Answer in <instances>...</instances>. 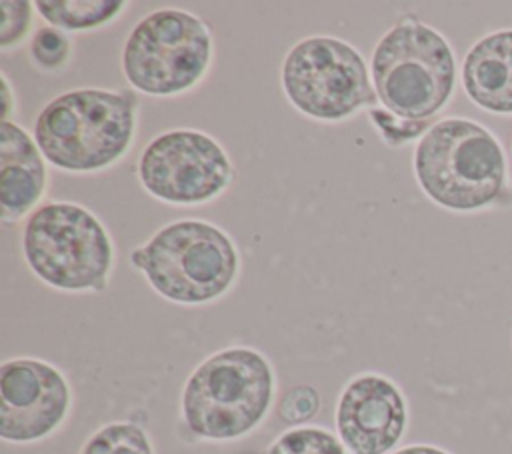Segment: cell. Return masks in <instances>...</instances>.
Wrapping results in <instances>:
<instances>
[{"instance_id": "6da1fadb", "label": "cell", "mask_w": 512, "mask_h": 454, "mask_svg": "<svg viewBox=\"0 0 512 454\" xmlns=\"http://www.w3.org/2000/svg\"><path fill=\"white\" fill-rule=\"evenodd\" d=\"M138 96L132 90L74 88L58 94L36 116L34 142L66 172H100L132 146Z\"/></svg>"}, {"instance_id": "7a4b0ae2", "label": "cell", "mask_w": 512, "mask_h": 454, "mask_svg": "<svg viewBox=\"0 0 512 454\" xmlns=\"http://www.w3.org/2000/svg\"><path fill=\"white\" fill-rule=\"evenodd\" d=\"M414 176L442 208L472 212L492 204L506 186V158L496 136L468 118H442L418 140Z\"/></svg>"}, {"instance_id": "3957f363", "label": "cell", "mask_w": 512, "mask_h": 454, "mask_svg": "<svg viewBox=\"0 0 512 454\" xmlns=\"http://www.w3.org/2000/svg\"><path fill=\"white\" fill-rule=\"evenodd\" d=\"M274 398V370L264 354L232 346L202 360L182 388V418L204 440H236L252 432Z\"/></svg>"}, {"instance_id": "277c9868", "label": "cell", "mask_w": 512, "mask_h": 454, "mask_svg": "<svg viewBox=\"0 0 512 454\" xmlns=\"http://www.w3.org/2000/svg\"><path fill=\"white\" fill-rule=\"evenodd\" d=\"M370 78L388 112L406 120H432L454 92L456 58L438 30L404 14L376 42Z\"/></svg>"}, {"instance_id": "5b68a950", "label": "cell", "mask_w": 512, "mask_h": 454, "mask_svg": "<svg viewBox=\"0 0 512 454\" xmlns=\"http://www.w3.org/2000/svg\"><path fill=\"white\" fill-rule=\"evenodd\" d=\"M130 262L166 300L206 304L224 296L240 272L234 240L216 224L184 218L156 230Z\"/></svg>"}, {"instance_id": "8992f818", "label": "cell", "mask_w": 512, "mask_h": 454, "mask_svg": "<svg viewBox=\"0 0 512 454\" xmlns=\"http://www.w3.org/2000/svg\"><path fill=\"white\" fill-rule=\"evenodd\" d=\"M30 272L64 292H102L114 266V244L88 208L52 200L38 206L22 228Z\"/></svg>"}, {"instance_id": "52a82bcc", "label": "cell", "mask_w": 512, "mask_h": 454, "mask_svg": "<svg viewBox=\"0 0 512 454\" xmlns=\"http://www.w3.org/2000/svg\"><path fill=\"white\" fill-rule=\"evenodd\" d=\"M214 54L210 26L182 8H158L140 18L122 46L128 84L148 96L192 90L208 72Z\"/></svg>"}, {"instance_id": "ba28073f", "label": "cell", "mask_w": 512, "mask_h": 454, "mask_svg": "<svg viewBox=\"0 0 512 454\" xmlns=\"http://www.w3.org/2000/svg\"><path fill=\"white\" fill-rule=\"evenodd\" d=\"M282 90L292 106L322 122H340L378 106L362 54L342 38L308 36L284 56Z\"/></svg>"}, {"instance_id": "9c48e42d", "label": "cell", "mask_w": 512, "mask_h": 454, "mask_svg": "<svg viewBox=\"0 0 512 454\" xmlns=\"http://www.w3.org/2000/svg\"><path fill=\"white\" fill-rule=\"evenodd\" d=\"M142 188L160 202L198 206L218 198L234 180L226 150L206 132L176 128L154 136L136 166Z\"/></svg>"}, {"instance_id": "30bf717a", "label": "cell", "mask_w": 512, "mask_h": 454, "mask_svg": "<svg viewBox=\"0 0 512 454\" xmlns=\"http://www.w3.org/2000/svg\"><path fill=\"white\" fill-rule=\"evenodd\" d=\"M72 392L64 374L38 358L0 366V436L28 444L50 436L68 416Z\"/></svg>"}, {"instance_id": "8fae6325", "label": "cell", "mask_w": 512, "mask_h": 454, "mask_svg": "<svg viewBox=\"0 0 512 454\" xmlns=\"http://www.w3.org/2000/svg\"><path fill=\"white\" fill-rule=\"evenodd\" d=\"M408 408L400 388L386 376H354L336 404V430L352 454H386L402 438Z\"/></svg>"}, {"instance_id": "7c38bea8", "label": "cell", "mask_w": 512, "mask_h": 454, "mask_svg": "<svg viewBox=\"0 0 512 454\" xmlns=\"http://www.w3.org/2000/svg\"><path fill=\"white\" fill-rule=\"evenodd\" d=\"M46 158L22 126L0 122V208L4 222H18L46 190Z\"/></svg>"}, {"instance_id": "4fadbf2b", "label": "cell", "mask_w": 512, "mask_h": 454, "mask_svg": "<svg viewBox=\"0 0 512 454\" xmlns=\"http://www.w3.org/2000/svg\"><path fill=\"white\" fill-rule=\"evenodd\" d=\"M466 96L494 114H512V30H496L472 44L462 62Z\"/></svg>"}, {"instance_id": "5bb4252c", "label": "cell", "mask_w": 512, "mask_h": 454, "mask_svg": "<svg viewBox=\"0 0 512 454\" xmlns=\"http://www.w3.org/2000/svg\"><path fill=\"white\" fill-rule=\"evenodd\" d=\"M128 4L124 0H38V14L58 30H92L116 20Z\"/></svg>"}, {"instance_id": "9a60e30c", "label": "cell", "mask_w": 512, "mask_h": 454, "mask_svg": "<svg viewBox=\"0 0 512 454\" xmlns=\"http://www.w3.org/2000/svg\"><path fill=\"white\" fill-rule=\"evenodd\" d=\"M80 454H154V448L138 424L110 422L90 434Z\"/></svg>"}, {"instance_id": "2e32d148", "label": "cell", "mask_w": 512, "mask_h": 454, "mask_svg": "<svg viewBox=\"0 0 512 454\" xmlns=\"http://www.w3.org/2000/svg\"><path fill=\"white\" fill-rule=\"evenodd\" d=\"M266 454H348L342 440L316 426H300L282 432Z\"/></svg>"}, {"instance_id": "e0dca14e", "label": "cell", "mask_w": 512, "mask_h": 454, "mask_svg": "<svg viewBox=\"0 0 512 454\" xmlns=\"http://www.w3.org/2000/svg\"><path fill=\"white\" fill-rule=\"evenodd\" d=\"M32 62L44 72L62 70L72 54V44L68 36L54 26H40L30 40Z\"/></svg>"}, {"instance_id": "ac0fdd59", "label": "cell", "mask_w": 512, "mask_h": 454, "mask_svg": "<svg viewBox=\"0 0 512 454\" xmlns=\"http://www.w3.org/2000/svg\"><path fill=\"white\" fill-rule=\"evenodd\" d=\"M368 114L382 140L390 146H402L414 138H422L432 128V120H406L388 112L384 106H374Z\"/></svg>"}, {"instance_id": "d6986e66", "label": "cell", "mask_w": 512, "mask_h": 454, "mask_svg": "<svg viewBox=\"0 0 512 454\" xmlns=\"http://www.w3.org/2000/svg\"><path fill=\"white\" fill-rule=\"evenodd\" d=\"M318 408H320L318 390L310 384H296L280 396L276 412L282 422L296 426L314 418Z\"/></svg>"}, {"instance_id": "ffe728a7", "label": "cell", "mask_w": 512, "mask_h": 454, "mask_svg": "<svg viewBox=\"0 0 512 454\" xmlns=\"http://www.w3.org/2000/svg\"><path fill=\"white\" fill-rule=\"evenodd\" d=\"M32 22V4L26 0L0 2V48L8 50L22 42Z\"/></svg>"}, {"instance_id": "44dd1931", "label": "cell", "mask_w": 512, "mask_h": 454, "mask_svg": "<svg viewBox=\"0 0 512 454\" xmlns=\"http://www.w3.org/2000/svg\"><path fill=\"white\" fill-rule=\"evenodd\" d=\"M16 104L12 102V88L6 72H2V122H10V112Z\"/></svg>"}, {"instance_id": "7402d4cb", "label": "cell", "mask_w": 512, "mask_h": 454, "mask_svg": "<svg viewBox=\"0 0 512 454\" xmlns=\"http://www.w3.org/2000/svg\"><path fill=\"white\" fill-rule=\"evenodd\" d=\"M392 454H448V452L442 448H436V446H428V444H414V446L400 448Z\"/></svg>"}, {"instance_id": "603a6c76", "label": "cell", "mask_w": 512, "mask_h": 454, "mask_svg": "<svg viewBox=\"0 0 512 454\" xmlns=\"http://www.w3.org/2000/svg\"><path fill=\"white\" fill-rule=\"evenodd\" d=\"M510 154H512V144H510Z\"/></svg>"}]
</instances>
